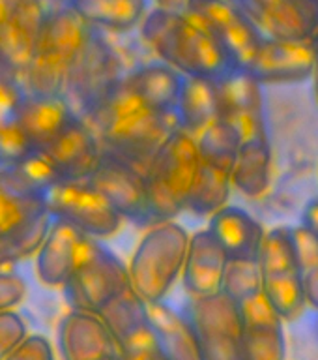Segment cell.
Returning <instances> with one entry per match:
<instances>
[{
    "label": "cell",
    "instance_id": "obj_1",
    "mask_svg": "<svg viewBox=\"0 0 318 360\" xmlns=\"http://www.w3.org/2000/svg\"><path fill=\"white\" fill-rule=\"evenodd\" d=\"M139 30L157 58L184 77L225 81L241 70L227 47L187 10L152 6Z\"/></svg>",
    "mask_w": 318,
    "mask_h": 360
},
{
    "label": "cell",
    "instance_id": "obj_2",
    "mask_svg": "<svg viewBox=\"0 0 318 360\" xmlns=\"http://www.w3.org/2000/svg\"><path fill=\"white\" fill-rule=\"evenodd\" d=\"M225 120L232 124L238 135L234 167V190L247 199H258L272 186L274 150L270 139L263 84L240 70L221 81Z\"/></svg>",
    "mask_w": 318,
    "mask_h": 360
},
{
    "label": "cell",
    "instance_id": "obj_3",
    "mask_svg": "<svg viewBox=\"0 0 318 360\" xmlns=\"http://www.w3.org/2000/svg\"><path fill=\"white\" fill-rule=\"evenodd\" d=\"M92 36L94 28L67 4L47 10L32 60L25 70L28 94L64 96Z\"/></svg>",
    "mask_w": 318,
    "mask_h": 360
},
{
    "label": "cell",
    "instance_id": "obj_4",
    "mask_svg": "<svg viewBox=\"0 0 318 360\" xmlns=\"http://www.w3.org/2000/svg\"><path fill=\"white\" fill-rule=\"evenodd\" d=\"M199 169V139L178 128L145 169L150 221L174 219L187 210Z\"/></svg>",
    "mask_w": 318,
    "mask_h": 360
},
{
    "label": "cell",
    "instance_id": "obj_5",
    "mask_svg": "<svg viewBox=\"0 0 318 360\" xmlns=\"http://www.w3.org/2000/svg\"><path fill=\"white\" fill-rule=\"evenodd\" d=\"M190 236L176 219L148 225L128 264L131 285L148 304L165 300L182 278Z\"/></svg>",
    "mask_w": 318,
    "mask_h": 360
},
{
    "label": "cell",
    "instance_id": "obj_6",
    "mask_svg": "<svg viewBox=\"0 0 318 360\" xmlns=\"http://www.w3.org/2000/svg\"><path fill=\"white\" fill-rule=\"evenodd\" d=\"M184 75L165 62H150L124 73L94 111L83 117L95 128L112 118L140 111H176Z\"/></svg>",
    "mask_w": 318,
    "mask_h": 360
},
{
    "label": "cell",
    "instance_id": "obj_7",
    "mask_svg": "<svg viewBox=\"0 0 318 360\" xmlns=\"http://www.w3.org/2000/svg\"><path fill=\"white\" fill-rule=\"evenodd\" d=\"M238 154V135L227 120L213 124L199 137V169L187 212L210 218L229 205L234 188V167Z\"/></svg>",
    "mask_w": 318,
    "mask_h": 360
},
{
    "label": "cell",
    "instance_id": "obj_8",
    "mask_svg": "<svg viewBox=\"0 0 318 360\" xmlns=\"http://www.w3.org/2000/svg\"><path fill=\"white\" fill-rule=\"evenodd\" d=\"M129 285L128 264L105 246L103 240L90 236L64 291L73 309L100 315Z\"/></svg>",
    "mask_w": 318,
    "mask_h": 360
},
{
    "label": "cell",
    "instance_id": "obj_9",
    "mask_svg": "<svg viewBox=\"0 0 318 360\" xmlns=\"http://www.w3.org/2000/svg\"><path fill=\"white\" fill-rule=\"evenodd\" d=\"M180 128L176 111H140L95 126L103 150L146 169L159 146Z\"/></svg>",
    "mask_w": 318,
    "mask_h": 360
},
{
    "label": "cell",
    "instance_id": "obj_10",
    "mask_svg": "<svg viewBox=\"0 0 318 360\" xmlns=\"http://www.w3.org/2000/svg\"><path fill=\"white\" fill-rule=\"evenodd\" d=\"M201 360H244L240 304L225 291L191 297L187 309Z\"/></svg>",
    "mask_w": 318,
    "mask_h": 360
},
{
    "label": "cell",
    "instance_id": "obj_11",
    "mask_svg": "<svg viewBox=\"0 0 318 360\" xmlns=\"http://www.w3.org/2000/svg\"><path fill=\"white\" fill-rule=\"evenodd\" d=\"M45 205L51 216L64 219L84 235L107 240L124 227L122 214L88 180H60L45 191Z\"/></svg>",
    "mask_w": 318,
    "mask_h": 360
},
{
    "label": "cell",
    "instance_id": "obj_12",
    "mask_svg": "<svg viewBox=\"0 0 318 360\" xmlns=\"http://www.w3.org/2000/svg\"><path fill=\"white\" fill-rule=\"evenodd\" d=\"M313 44L311 39L266 38L241 66L258 84H294L309 81L313 75Z\"/></svg>",
    "mask_w": 318,
    "mask_h": 360
},
{
    "label": "cell",
    "instance_id": "obj_13",
    "mask_svg": "<svg viewBox=\"0 0 318 360\" xmlns=\"http://www.w3.org/2000/svg\"><path fill=\"white\" fill-rule=\"evenodd\" d=\"M88 182L114 205L126 221L152 225L145 169L103 150L100 165L95 167Z\"/></svg>",
    "mask_w": 318,
    "mask_h": 360
},
{
    "label": "cell",
    "instance_id": "obj_14",
    "mask_svg": "<svg viewBox=\"0 0 318 360\" xmlns=\"http://www.w3.org/2000/svg\"><path fill=\"white\" fill-rule=\"evenodd\" d=\"M185 10L227 47L240 68L251 58L264 39L257 25L232 0H190Z\"/></svg>",
    "mask_w": 318,
    "mask_h": 360
},
{
    "label": "cell",
    "instance_id": "obj_15",
    "mask_svg": "<svg viewBox=\"0 0 318 360\" xmlns=\"http://www.w3.org/2000/svg\"><path fill=\"white\" fill-rule=\"evenodd\" d=\"M266 38L313 39L318 0H234Z\"/></svg>",
    "mask_w": 318,
    "mask_h": 360
},
{
    "label": "cell",
    "instance_id": "obj_16",
    "mask_svg": "<svg viewBox=\"0 0 318 360\" xmlns=\"http://www.w3.org/2000/svg\"><path fill=\"white\" fill-rule=\"evenodd\" d=\"M62 360H118L120 347L98 314L72 309L58 325Z\"/></svg>",
    "mask_w": 318,
    "mask_h": 360
},
{
    "label": "cell",
    "instance_id": "obj_17",
    "mask_svg": "<svg viewBox=\"0 0 318 360\" xmlns=\"http://www.w3.org/2000/svg\"><path fill=\"white\" fill-rule=\"evenodd\" d=\"M90 236L64 219H53L44 244L36 253V276L45 287H66L77 269Z\"/></svg>",
    "mask_w": 318,
    "mask_h": 360
},
{
    "label": "cell",
    "instance_id": "obj_18",
    "mask_svg": "<svg viewBox=\"0 0 318 360\" xmlns=\"http://www.w3.org/2000/svg\"><path fill=\"white\" fill-rule=\"evenodd\" d=\"M117 340L120 353H135L143 349L157 347L152 328L148 302L129 285L118 298L100 314Z\"/></svg>",
    "mask_w": 318,
    "mask_h": 360
},
{
    "label": "cell",
    "instance_id": "obj_19",
    "mask_svg": "<svg viewBox=\"0 0 318 360\" xmlns=\"http://www.w3.org/2000/svg\"><path fill=\"white\" fill-rule=\"evenodd\" d=\"M44 152L53 160L64 180H88L100 165L103 146L94 128L79 115Z\"/></svg>",
    "mask_w": 318,
    "mask_h": 360
},
{
    "label": "cell",
    "instance_id": "obj_20",
    "mask_svg": "<svg viewBox=\"0 0 318 360\" xmlns=\"http://www.w3.org/2000/svg\"><path fill=\"white\" fill-rule=\"evenodd\" d=\"M77 117L79 112L64 96H36L28 92L15 115L36 150H47Z\"/></svg>",
    "mask_w": 318,
    "mask_h": 360
},
{
    "label": "cell",
    "instance_id": "obj_21",
    "mask_svg": "<svg viewBox=\"0 0 318 360\" xmlns=\"http://www.w3.org/2000/svg\"><path fill=\"white\" fill-rule=\"evenodd\" d=\"M227 264L229 257L210 231L201 229L193 233L182 272L185 291L191 297H208L223 291Z\"/></svg>",
    "mask_w": 318,
    "mask_h": 360
},
{
    "label": "cell",
    "instance_id": "obj_22",
    "mask_svg": "<svg viewBox=\"0 0 318 360\" xmlns=\"http://www.w3.org/2000/svg\"><path fill=\"white\" fill-rule=\"evenodd\" d=\"M206 229L219 242L229 259H258L263 246V224L255 216L234 205H225L208 218Z\"/></svg>",
    "mask_w": 318,
    "mask_h": 360
},
{
    "label": "cell",
    "instance_id": "obj_23",
    "mask_svg": "<svg viewBox=\"0 0 318 360\" xmlns=\"http://www.w3.org/2000/svg\"><path fill=\"white\" fill-rule=\"evenodd\" d=\"M176 112L180 128L199 139L213 124L225 120L221 81L185 77Z\"/></svg>",
    "mask_w": 318,
    "mask_h": 360
},
{
    "label": "cell",
    "instance_id": "obj_24",
    "mask_svg": "<svg viewBox=\"0 0 318 360\" xmlns=\"http://www.w3.org/2000/svg\"><path fill=\"white\" fill-rule=\"evenodd\" d=\"M148 314L157 347L167 354L168 360H201L195 330L187 315L180 314L165 300L148 304Z\"/></svg>",
    "mask_w": 318,
    "mask_h": 360
},
{
    "label": "cell",
    "instance_id": "obj_25",
    "mask_svg": "<svg viewBox=\"0 0 318 360\" xmlns=\"http://www.w3.org/2000/svg\"><path fill=\"white\" fill-rule=\"evenodd\" d=\"M66 4L88 27L111 32L139 28L150 11L148 0H67Z\"/></svg>",
    "mask_w": 318,
    "mask_h": 360
},
{
    "label": "cell",
    "instance_id": "obj_26",
    "mask_svg": "<svg viewBox=\"0 0 318 360\" xmlns=\"http://www.w3.org/2000/svg\"><path fill=\"white\" fill-rule=\"evenodd\" d=\"M8 167H10L11 184L15 191L21 193L45 195V191L51 190L56 182L64 180L53 160L44 150H32L21 162Z\"/></svg>",
    "mask_w": 318,
    "mask_h": 360
},
{
    "label": "cell",
    "instance_id": "obj_27",
    "mask_svg": "<svg viewBox=\"0 0 318 360\" xmlns=\"http://www.w3.org/2000/svg\"><path fill=\"white\" fill-rule=\"evenodd\" d=\"M49 214L44 195L0 190V238L11 236Z\"/></svg>",
    "mask_w": 318,
    "mask_h": 360
},
{
    "label": "cell",
    "instance_id": "obj_28",
    "mask_svg": "<svg viewBox=\"0 0 318 360\" xmlns=\"http://www.w3.org/2000/svg\"><path fill=\"white\" fill-rule=\"evenodd\" d=\"M263 291L279 311L283 321L298 319L307 306L302 270L263 278Z\"/></svg>",
    "mask_w": 318,
    "mask_h": 360
},
{
    "label": "cell",
    "instance_id": "obj_29",
    "mask_svg": "<svg viewBox=\"0 0 318 360\" xmlns=\"http://www.w3.org/2000/svg\"><path fill=\"white\" fill-rule=\"evenodd\" d=\"M53 219L55 218L51 216V212L45 214L15 235L0 238V270L15 261L27 259L28 255H36L49 233Z\"/></svg>",
    "mask_w": 318,
    "mask_h": 360
},
{
    "label": "cell",
    "instance_id": "obj_30",
    "mask_svg": "<svg viewBox=\"0 0 318 360\" xmlns=\"http://www.w3.org/2000/svg\"><path fill=\"white\" fill-rule=\"evenodd\" d=\"M223 291L238 304L255 292L263 291V274L258 259H229Z\"/></svg>",
    "mask_w": 318,
    "mask_h": 360
},
{
    "label": "cell",
    "instance_id": "obj_31",
    "mask_svg": "<svg viewBox=\"0 0 318 360\" xmlns=\"http://www.w3.org/2000/svg\"><path fill=\"white\" fill-rule=\"evenodd\" d=\"M294 240H296L298 257H300V264H302L307 306L318 311V236L302 225H296L294 227Z\"/></svg>",
    "mask_w": 318,
    "mask_h": 360
},
{
    "label": "cell",
    "instance_id": "obj_32",
    "mask_svg": "<svg viewBox=\"0 0 318 360\" xmlns=\"http://www.w3.org/2000/svg\"><path fill=\"white\" fill-rule=\"evenodd\" d=\"M244 360H286L283 328L244 330Z\"/></svg>",
    "mask_w": 318,
    "mask_h": 360
},
{
    "label": "cell",
    "instance_id": "obj_33",
    "mask_svg": "<svg viewBox=\"0 0 318 360\" xmlns=\"http://www.w3.org/2000/svg\"><path fill=\"white\" fill-rule=\"evenodd\" d=\"M240 314L244 321V330L257 328H283V317L270 302L266 292L258 291L240 302Z\"/></svg>",
    "mask_w": 318,
    "mask_h": 360
},
{
    "label": "cell",
    "instance_id": "obj_34",
    "mask_svg": "<svg viewBox=\"0 0 318 360\" xmlns=\"http://www.w3.org/2000/svg\"><path fill=\"white\" fill-rule=\"evenodd\" d=\"M36 150L17 122V118H11L8 122H0V163L2 165H13L21 162L22 158L28 156L30 152Z\"/></svg>",
    "mask_w": 318,
    "mask_h": 360
},
{
    "label": "cell",
    "instance_id": "obj_35",
    "mask_svg": "<svg viewBox=\"0 0 318 360\" xmlns=\"http://www.w3.org/2000/svg\"><path fill=\"white\" fill-rule=\"evenodd\" d=\"M27 336V323L15 309L0 311V360L8 359Z\"/></svg>",
    "mask_w": 318,
    "mask_h": 360
},
{
    "label": "cell",
    "instance_id": "obj_36",
    "mask_svg": "<svg viewBox=\"0 0 318 360\" xmlns=\"http://www.w3.org/2000/svg\"><path fill=\"white\" fill-rule=\"evenodd\" d=\"M27 297V280L15 270H0V311L15 309Z\"/></svg>",
    "mask_w": 318,
    "mask_h": 360
},
{
    "label": "cell",
    "instance_id": "obj_37",
    "mask_svg": "<svg viewBox=\"0 0 318 360\" xmlns=\"http://www.w3.org/2000/svg\"><path fill=\"white\" fill-rule=\"evenodd\" d=\"M6 360H55V353L44 334H28Z\"/></svg>",
    "mask_w": 318,
    "mask_h": 360
},
{
    "label": "cell",
    "instance_id": "obj_38",
    "mask_svg": "<svg viewBox=\"0 0 318 360\" xmlns=\"http://www.w3.org/2000/svg\"><path fill=\"white\" fill-rule=\"evenodd\" d=\"M25 94L27 92L17 89L10 79L0 75V122H8L11 118H15L17 109L21 105Z\"/></svg>",
    "mask_w": 318,
    "mask_h": 360
},
{
    "label": "cell",
    "instance_id": "obj_39",
    "mask_svg": "<svg viewBox=\"0 0 318 360\" xmlns=\"http://www.w3.org/2000/svg\"><path fill=\"white\" fill-rule=\"evenodd\" d=\"M300 225L318 236V197L309 199L307 205L303 207L302 221H300Z\"/></svg>",
    "mask_w": 318,
    "mask_h": 360
},
{
    "label": "cell",
    "instance_id": "obj_40",
    "mask_svg": "<svg viewBox=\"0 0 318 360\" xmlns=\"http://www.w3.org/2000/svg\"><path fill=\"white\" fill-rule=\"evenodd\" d=\"M118 360H168V356L159 347H150L135 353H120Z\"/></svg>",
    "mask_w": 318,
    "mask_h": 360
},
{
    "label": "cell",
    "instance_id": "obj_41",
    "mask_svg": "<svg viewBox=\"0 0 318 360\" xmlns=\"http://www.w3.org/2000/svg\"><path fill=\"white\" fill-rule=\"evenodd\" d=\"M311 44H313V75H311V81H313V96H314V103L318 107V32L314 34V38L311 39Z\"/></svg>",
    "mask_w": 318,
    "mask_h": 360
},
{
    "label": "cell",
    "instance_id": "obj_42",
    "mask_svg": "<svg viewBox=\"0 0 318 360\" xmlns=\"http://www.w3.org/2000/svg\"><path fill=\"white\" fill-rule=\"evenodd\" d=\"M154 8H161V10H173V11H182L187 8L190 0H152Z\"/></svg>",
    "mask_w": 318,
    "mask_h": 360
},
{
    "label": "cell",
    "instance_id": "obj_43",
    "mask_svg": "<svg viewBox=\"0 0 318 360\" xmlns=\"http://www.w3.org/2000/svg\"><path fill=\"white\" fill-rule=\"evenodd\" d=\"M56 2H60V4H66L67 0H56Z\"/></svg>",
    "mask_w": 318,
    "mask_h": 360
},
{
    "label": "cell",
    "instance_id": "obj_44",
    "mask_svg": "<svg viewBox=\"0 0 318 360\" xmlns=\"http://www.w3.org/2000/svg\"><path fill=\"white\" fill-rule=\"evenodd\" d=\"M317 332H318V321H317Z\"/></svg>",
    "mask_w": 318,
    "mask_h": 360
},
{
    "label": "cell",
    "instance_id": "obj_45",
    "mask_svg": "<svg viewBox=\"0 0 318 360\" xmlns=\"http://www.w3.org/2000/svg\"><path fill=\"white\" fill-rule=\"evenodd\" d=\"M232 2H234V0H232Z\"/></svg>",
    "mask_w": 318,
    "mask_h": 360
}]
</instances>
